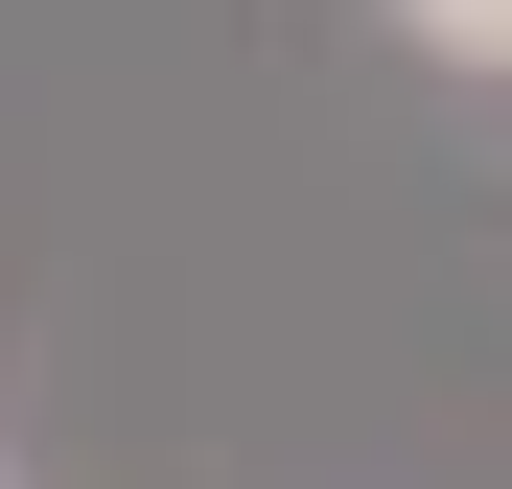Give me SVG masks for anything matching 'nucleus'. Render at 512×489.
<instances>
[{
	"label": "nucleus",
	"instance_id": "nucleus-1",
	"mask_svg": "<svg viewBox=\"0 0 512 489\" xmlns=\"http://www.w3.org/2000/svg\"><path fill=\"white\" fill-rule=\"evenodd\" d=\"M396 24L443 47V70H512V0H396Z\"/></svg>",
	"mask_w": 512,
	"mask_h": 489
}]
</instances>
